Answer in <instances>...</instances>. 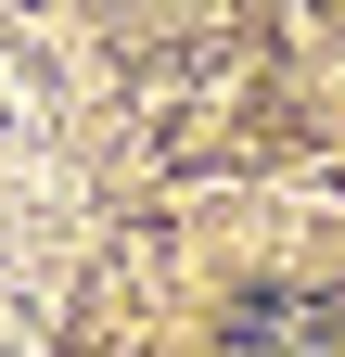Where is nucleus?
<instances>
[{"label": "nucleus", "mask_w": 345, "mask_h": 357, "mask_svg": "<svg viewBox=\"0 0 345 357\" xmlns=\"http://www.w3.org/2000/svg\"><path fill=\"white\" fill-rule=\"evenodd\" d=\"M345 332H332V306L320 294H256L243 319H230V357H332Z\"/></svg>", "instance_id": "f257e3e1"}]
</instances>
